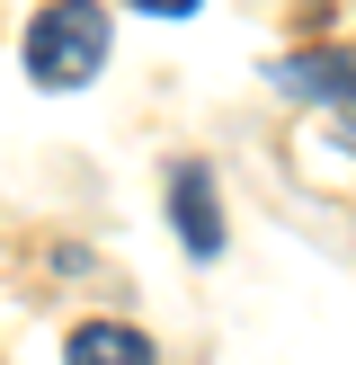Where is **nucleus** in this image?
Segmentation results:
<instances>
[{"instance_id": "5", "label": "nucleus", "mask_w": 356, "mask_h": 365, "mask_svg": "<svg viewBox=\"0 0 356 365\" xmlns=\"http://www.w3.org/2000/svg\"><path fill=\"white\" fill-rule=\"evenodd\" d=\"M125 9H152V18H187L196 0H125Z\"/></svg>"}, {"instance_id": "1", "label": "nucleus", "mask_w": 356, "mask_h": 365, "mask_svg": "<svg viewBox=\"0 0 356 365\" xmlns=\"http://www.w3.org/2000/svg\"><path fill=\"white\" fill-rule=\"evenodd\" d=\"M116 27H107V0H45L27 18V81L36 89H80L107 71Z\"/></svg>"}, {"instance_id": "2", "label": "nucleus", "mask_w": 356, "mask_h": 365, "mask_svg": "<svg viewBox=\"0 0 356 365\" xmlns=\"http://www.w3.org/2000/svg\"><path fill=\"white\" fill-rule=\"evenodd\" d=\"M169 223L187 241V259H223V205H214V170L205 160H178L169 170Z\"/></svg>"}, {"instance_id": "4", "label": "nucleus", "mask_w": 356, "mask_h": 365, "mask_svg": "<svg viewBox=\"0 0 356 365\" xmlns=\"http://www.w3.org/2000/svg\"><path fill=\"white\" fill-rule=\"evenodd\" d=\"M63 365H152V339L134 321H80L63 339Z\"/></svg>"}, {"instance_id": "3", "label": "nucleus", "mask_w": 356, "mask_h": 365, "mask_svg": "<svg viewBox=\"0 0 356 365\" xmlns=\"http://www.w3.org/2000/svg\"><path fill=\"white\" fill-rule=\"evenodd\" d=\"M276 81H285V89H303V98L356 107V45H312V53H294Z\"/></svg>"}]
</instances>
